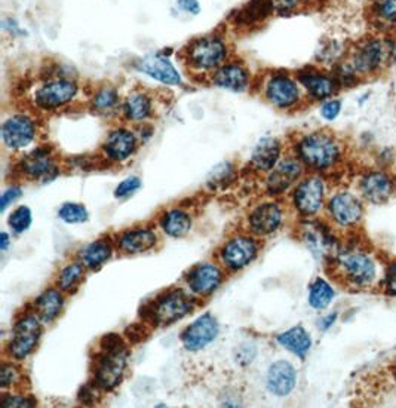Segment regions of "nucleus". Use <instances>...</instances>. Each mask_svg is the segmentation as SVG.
Listing matches in <instances>:
<instances>
[{
	"label": "nucleus",
	"mask_w": 396,
	"mask_h": 408,
	"mask_svg": "<svg viewBox=\"0 0 396 408\" xmlns=\"http://www.w3.org/2000/svg\"><path fill=\"white\" fill-rule=\"evenodd\" d=\"M362 194L372 203L386 202L392 194V183L388 175L372 173L362 180Z\"/></svg>",
	"instance_id": "28"
},
{
	"label": "nucleus",
	"mask_w": 396,
	"mask_h": 408,
	"mask_svg": "<svg viewBox=\"0 0 396 408\" xmlns=\"http://www.w3.org/2000/svg\"><path fill=\"white\" fill-rule=\"evenodd\" d=\"M79 94V85L70 76H49L36 89L35 106L43 111H55L70 104Z\"/></svg>",
	"instance_id": "4"
},
{
	"label": "nucleus",
	"mask_w": 396,
	"mask_h": 408,
	"mask_svg": "<svg viewBox=\"0 0 396 408\" xmlns=\"http://www.w3.org/2000/svg\"><path fill=\"white\" fill-rule=\"evenodd\" d=\"M219 330V322L212 315H202L200 318L186 328L183 336H181V342L190 352H198V350L209 346L217 338Z\"/></svg>",
	"instance_id": "15"
},
{
	"label": "nucleus",
	"mask_w": 396,
	"mask_h": 408,
	"mask_svg": "<svg viewBox=\"0 0 396 408\" xmlns=\"http://www.w3.org/2000/svg\"><path fill=\"white\" fill-rule=\"evenodd\" d=\"M263 93L269 103L280 110L296 107L301 98L299 82L284 72L271 73L264 82Z\"/></svg>",
	"instance_id": "6"
},
{
	"label": "nucleus",
	"mask_w": 396,
	"mask_h": 408,
	"mask_svg": "<svg viewBox=\"0 0 396 408\" xmlns=\"http://www.w3.org/2000/svg\"><path fill=\"white\" fill-rule=\"evenodd\" d=\"M141 187V181L138 177H128L127 180H123L122 183L116 187L115 196L122 199V198H128L132 194H135L138 189Z\"/></svg>",
	"instance_id": "43"
},
{
	"label": "nucleus",
	"mask_w": 396,
	"mask_h": 408,
	"mask_svg": "<svg viewBox=\"0 0 396 408\" xmlns=\"http://www.w3.org/2000/svg\"><path fill=\"white\" fill-rule=\"evenodd\" d=\"M84 278V265L72 263L65 266L58 276V287L64 291H72Z\"/></svg>",
	"instance_id": "38"
},
{
	"label": "nucleus",
	"mask_w": 396,
	"mask_h": 408,
	"mask_svg": "<svg viewBox=\"0 0 396 408\" xmlns=\"http://www.w3.org/2000/svg\"><path fill=\"white\" fill-rule=\"evenodd\" d=\"M60 219L69 224H76V223H84L88 220V211L81 203H73V202H67L60 208L58 211Z\"/></svg>",
	"instance_id": "39"
},
{
	"label": "nucleus",
	"mask_w": 396,
	"mask_h": 408,
	"mask_svg": "<svg viewBox=\"0 0 396 408\" xmlns=\"http://www.w3.org/2000/svg\"><path fill=\"white\" fill-rule=\"evenodd\" d=\"M111 254L113 248L107 241H97L85 246L79 256H81V260L85 266L90 269H97L100 266H103L106 262H109Z\"/></svg>",
	"instance_id": "33"
},
{
	"label": "nucleus",
	"mask_w": 396,
	"mask_h": 408,
	"mask_svg": "<svg viewBox=\"0 0 396 408\" xmlns=\"http://www.w3.org/2000/svg\"><path fill=\"white\" fill-rule=\"evenodd\" d=\"M35 306H36V312L40 321L48 324V322H52L56 316L60 315L64 306V300L60 291L48 290L43 294H40L38 300L35 301Z\"/></svg>",
	"instance_id": "30"
},
{
	"label": "nucleus",
	"mask_w": 396,
	"mask_h": 408,
	"mask_svg": "<svg viewBox=\"0 0 396 408\" xmlns=\"http://www.w3.org/2000/svg\"><path fill=\"white\" fill-rule=\"evenodd\" d=\"M386 287H388V291L392 294V296H396V263H393L388 270Z\"/></svg>",
	"instance_id": "50"
},
{
	"label": "nucleus",
	"mask_w": 396,
	"mask_h": 408,
	"mask_svg": "<svg viewBox=\"0 0 396 408\" xmlns=\"http://www.w3.org/2000/svg\"><path fill=\"white\" fill-rule=\"evenodd\" d=\"M42 334L40 318L38 315H27L15 327L8 346L9 355L15 359H26L39 343Z\"/></svg>",
	"instance_id": "9"
},
{
	"label": "nucleus",
	"mask_w": 396,
	"mask_h": 408,
	"mask_svg": "<svg viewBox=\"0 0 396 408\" xmlns=\"http://www.w3.org/2000/svg\"><path fill=\"white\" fill-rule=\"evenodd\" d=\"M282 223V211L276 203H263L250 215L251 229L257 235L274 233Z\"/></svg>",
	"instance_id": "25"
},
{
	"label": "nucleus",
	"mask_w": 396,
	"mask_h": 408,
	"mask_svg": "<svg viewBox=\"0 0 396 408\" xmlns=\"http://www.w3.org/2000/svg\"><path fill=\"white\" fill-rule=\"evenodd\" d=\"M175 8L186 15L198 17L202 13V6L199 0H175Z\"/></svg>",
	"instance_id": "44"
},
{
	"label": "nucleus",
	"mask_w": 396,
	"mask_h": 408,
	"mask_svg": "<svg viewBox=\"0 0 396 408\" xmlns=\"http://www.w3.org/2000/svg\"><path fill=\"white\" fill-rule=\"evenodd\" d=\"M337 267L349 284L368 287L376 278V265L362 251H344L337 257Z\"/></svg>",
	"instance_id": "7"
},
{
	"label": "nucleus",
	"mask_w": 396,
	"mask_h": 408,
	"mask_svg": "<svg viewBox=\"0 0 396 408\" xmlns=\"http://www.w3.org/2000/svg\"><path fill=\"white\" fill-rule=\"evenodd\" d=\"M138 147L137 134L128 128L111 130L101 146L104 156L113 162L128 161Z\"/></svg>",
	"instance_id": "16"
},
{
	"label": "nucleus",
	"mask_w": 396,
	"mask_h": 408,
	"mask_svg": "<svg viewBox=\"0 0 396 408\" xmlns=\"http://www.w3.org/2000/svg\"><path fill=\"white\" fill-rule=\"evenodd\" d=\"M299 159L312 169H326L335 165L342 156L340 143L325 131H313L296 146Z\"/></svg>",
	"instance_id": "3"
},
{
	"label": "nucleus",
	"mask_w": 396,
	"mask_h": 408,
	"mask_svg": "<svg viewBox=\"0 0 396 408\" xmlns=\"http://www.w3.org/2000/svg\"><path fill=\"white\" fill-rule=\"evenodd\" d=\"M123 118L134 123H141L153 115V101L149 94L143 91L131 93L122 104Z\"/></svg>",
	"instance_id": "26"
},
{
	"label": "nucleus",
	"mask_w": 396,
	"mask_h": 408,
	"mask_svg": "<svg viewBox=\"0 0 396 408\" xmlns=\"http://www.w3.org/2000/svg\"><path fill=\"white\" fill-rule=\"evenodd\" d=\"M330 212L340 226H354L362 217V205L354 195L338 194L330 202Z\"/></svg>",
	"instance_id": "24"
},
{
	"label": "nucleus",
	"mask_w": 396,
	"mask_h": 408,
	"mask_svg": "<svg viewBox=\"0 0 396 408\" xmlns=\"http://www.w3.org/2000/svg\"><path fill=\"white\" fill-rule=\"evenodd\" d=\"M257 242L251 240V237L236 236L224 245L221 258L224 265L232 270H239L253 262L257 256Z\"/></svg>",
	"instance_id": "19"
},
{
	"label": "nucleus",
	"mask_w": 396,
	"mask_h": 408,
	"mask_svg": "<svg viewBox=\"0 0 396 408\" xmlns=\"http://www.w3.org/2000/svg\"><path fill=\"white\" fill-rule=\"evenodd\" d=\"M325 195L324 181L319 177L303 180L294 194V203L303 215H313L322 207Z\"/></svg>",
	"instance_id": "17"
},
{
	"label": "nucleus",
	"mask_w": 396,
	"mask_h": 408,
	"mask_svg": "<svg viewBox=\"0 0 396 408\" xmlns=\"http://www.w3.org/2000/svg\"><path fill=\"white\" fill-rule=\"evenodd\" d=\"M297 81L300 85L306 89V93L313 100H328L331 98L338 89V82L335 77L321 70L315 69H304L299 72Z\"/></svg>",
	"instance_id": "18"
},
{
	"label": "nucleus",
	"mask_w": 396,
	"mask_h": 408,
	"mask_svg": "<svg viewBox=\"0 0 396 408\" xmlns=\"http://www.w3.org/2000/svg\"><path fill=\"white\" fill-rule=\"evenodd\" d=\"M350 63L359 74L376 72L383 64L396 63V43L389 39H370L355 48Z\"/></svg>",
	"instance_id": "5"
},
{
	"label": "nucleus",
	"mask_w": 396,
	"mask_h": 408,
	"mask_svg": "<svg viewBox=\"0 0 396 408\" xmlns=\"http://www.w3.org/2000/svg\"><path fill=\"white\" fill-rule=\"evenodd\" d=\"M344 55V48L340 42L328 40L316 52V60L324 64H337L340 63Z\"/></svg>",
	"instance_id": "37"
},
{
	"label": "nucleus",
	"mask_w": 396,
	"mask_h": 408,
	"mask_svg": "<svg viewBox=\"0 0 396 408\" xmlns=\"http://www.w3.org/2000/svg\"><path fill=\"white\" fill-rule=\"evenodd\" d=\"M372 17L377 24L395 26L396 24V0H372Z\"/></svg>",
	"instance_id": "36"
},
{
	"label": "nucleus",
	"mask_w": 396,
	"mask_h": 408,
	"mask_svg": "<svg viewBox=\"0 0 396 408\" xmlns=\"http://www.w3.org/2000/svg\"><path fill=\"white\" fill-rule=\"evenodd\" d=\"M223 281L221 270L209 263H203L190 270L187 275V284L190 290L199 296H208L216 291Z\"/></svg>",
	"instance_id": "22"
},
{
	"label": "nucleus",
	"mask_w": 396,
	"mask_h": 408,
	"mask_svg": "<svg viewBox=\"0 0 396 408\" xmlns=\"http://www.w3.org/2000/svg\"><path fill=\"white\" fill-rule=\"evenodd\" d=\"M161 228L168 236L183 237L191 229V219L184 211L173 210L164 214V217L161 219Z\"/></svg>",
	"instance_id": "32"
},
{
	"label": "nucleus",
	"mask_w": 396,
	"mask_h": 408,
	"mask_svg": "<svg viewBox=\"0 0 396 408\" xmlns=\"http://www.w3.org/2000/svg\"><path fill=\"white\" fill-rule=\"evenodd\" d=\"M271 3H274L275 15L279 17H288L296 14L304 5L303 0H271Z\"/></svg>",
	"instance_id": "41"
},
{
	"label": "nucleus",
	"mask_w": 396,
	"mask_h": 408,
	"mask_svg": "<svg viewBox=\"0 0 396 408\" xmlns=\"http://www.w3.org/2000/svg\"><path fill=\"white\" fill-rule=\"evenodd\" d=\"M301 174V164L294 157H285L271 169L267 178V190L270 195L285 191Z\"/></svg>",
	"instance_id": "21"
},
{
	"label": "nucleus",
	"mask_w": 396,
	"mask_h": 408,
	"mask_svg": "<svg viewBox=\"0 0 396 408\" xmlns=\"http://www.w3.org/2000/svg\"><path fill=\"white\" fill-rule=\"evenodd\" d=\"M19 379V372L17 370V367L14 366H3L2 367V374H0V384H2V388H9L13 386V384Z\"/></svg>",
	"instance_id": "46"
},
{
	"label": "nucleus",
	"mask_w": 396,
	"mask_h": 408,
	"mask_svg": "<svg viewBox=\"0 0 396 408\" xmlns=\"http://www.w3.org/2000/svg\"><path fill=\"white\" fill-rule=\"evenodd\" d=\"M0 27H2V31L10 38L27 36V31L21 27L19 21L14 17H3L2 21H0Z\"/></svg>",
	"instance_id": "42"
},
{
	"label": "nucleus",
	"mask_w": 396,
	"mask_h": 408,
	"mask_svg": "<svg viewBox=\"0 0 396 408\" xmlns=\"http://www.w3.org/2000/svg\"><path fill=\"white\" fill-rule=\"evenodd\" d=\"M335 320H337V313H331V315H328L326 318H324L322 321H321V324H319V327L322 328V330H328V328H330L334 322H335Z\"/></svg>",
	"instance_id": "51"
},
{
	"label": "nucleus",
	"mask_w": 396,
	"mask_h": 408,
	"mask_svg": "<svg viewBox=\"0 0 396 408\" xmlns=\"http://www.w3.org/2000/svg\"><path fill=\"white\" fill-rule=\"evenodd\" d=\"M190 70L196 73H212L230 56V45L223 35L211 33L191 39L181 52Z\"/></svg>",
	"instance_id": "1"
},
{
	"label": "nucleus",
	"mask_w": 396,
	"mask_h": 408,
	"mask_svg": "<svg viewBox=\"0 0 396 408\" xmlns=\"http://www.w3.org/2000/svg\"><path fill=\"white\" fill-rule=\"evenodd\" d=\"M334 299V290L330 284H326L324 279H316L309 292V303L313 309L321 311L325 309Z\"/></svg>",
	"instance_id": "35"
},
{
	"label": "nucleus",
	"mask_w": 396,
	"mask_h": 408,
	"mask_svg": "<svg viewBox=\"0 0 396 408\" xmlns=\"http://www.w3.org/2000/svg\"><path fill=\"white\" fill-rule=\"evenodd\" d=\"M2 405L3 407H19V408H24V407H35L36 405V400L29 398V396H5L2 400Z\"/></svg>",
	"instance_id": "47"
},
{
	"label": "nucleus",
	"mask_w": 396,
	"mask_h": 408,
	"mask_svg": "<svg viewBox=\"0 0 396 408\" xmlns=\"http://www.w3.org/2000/svg\"><path fill=\"white\" fill-rule=\"evenodd\" d=\"M267 389L276 396L290 395L297 384V372L288 361H278L271 364L267 377H266Z\"/></svg>",
	"instance_id": "20"
},
{
	"label": "nucleus",
	"mask_w": 396,
	"mask_h": 408,
	"mask_svg": "<svg viewBox=\"0 0 396 408\" xmlns=\"http://www.w3.org/2000/svg\"><path fill=\"white\" fill-rule=\"evenodd\" d=\"M0 135H2L3 146L8 147V149L22 150L36 140V135H38L36 122L30 116L18 113V115L9 116L2 123Z\"/></svg>",
	"instance_id": "11"
},
{
	"label": "nucleus",
	"mask_w": 396,
	"mask_h": 408,
	"mask_svg": "<svg viewBox=\"0 0 396 408\" xmlns=\"http://www.w3.org/2000/svg\"><path fill=\"white\" fill-rule=\"evenodd\" d=\"M21 196V189L19 187H10L5 190V194L2 195V199H0V205H2V211L8 208L9 203H13L15 199Z\"/></svg>",
	"instance_id": "49"
},
{
	"label": "nucleus",
	"mask_w": 396,
	"mask_h": 408,
	"mask_svg": "<svg viewBox=\"0 0 396 408\" xmlns=\"http://www.w3.org/2000/svg\"><path fill=\"white\" fill-rule=\"evenodd\" d=\"M304 237H306L308 245L312 248V251L315 254L326 256L330 254L335 246L334 236L330 233V230L322 228L321 224H308Z\"/></svg>",
	"instance_id": "31"
},
{
	"label": "nucleus",
	"mask_w": 396,
	"mask_h": 408,
	"mask_svg": "<svg viewBox=\"0 0 396 408\" xmlns=\"http://www.w3.org/2000/svg\"><path fill=\"white\" fill-rule=\"evenodd\" d=\"M278 342L282 347L288 349L290 352L300 358L306 356L312 347V338L303 327H294L291 330L278 336Z\"/></svg>",
	"instance_id": "29"
},
{
	"label": "nucleus",
	"mask_w": 396,
	"mask_h": 408,
	"mask_svg": "<svg viewBox=\"0 0 396 408\" xmlns=\"http://www.w3.org/2000/svg\"><path fill=\"white\" fill-rule=\"evenodd\" d=\"M0 242H2V251H6L8 249V245H9V236L6 233H2V236H0Z\"/></svg>",
	"instance_id": "52"
},
{
	"label": "nucleus",
	"mask_w": 396,
	"mask_h": 408,
	"mask_svg": "<svg viewBox=\"0 0 396 408\" xmlns=\"http://www.w3.org/2000/svg\"><path fill=\"white\" fill-rule=\"evenodd\" d=\"M135 70L166 86H180L183 76L165 52L147 54L134 63Z\"/></svg>",
	"instance_id": "8"
},
{
	"label": "nucleus",
	"mask_w": 396,
	"mask_h": 408,
	"mask_svg": "<svg viewBox=\"0 0 396 408\" xmlns=\"http://www.w3.org/2000/svg\"><path fill=\"white\" fill-rule=\"evenodd\" d=\"M147 312L156 325H171L191 312V301L184 292L171 291L153 301Z\"/></svg>",
	"instance_id": "10"
},
{
	"label": "nucleus",
	"mask_w": 396,
	"mask_h": 408,
	"mask_svg": "<svg viewBox=\"0 0 396 408\" xmlns=\"http://www.w3.org/2000/svg\"><path fill=\"white\" fill-rule=\"evenodd\" d=\"M31 224V211L27 207H19L17 208L9 217V226L10 229L17 233L26 232Z\"/></svg>",
	"instance_id": "40"
},
{
	"label": "nucleus",
	"mask_w": 396,
	"mask_h": 408,
	"mask_svg": "<svg viewBox=\"0 0 396 408\" xmlns=\"http://www.w3.org/2000/svg\"><path fill=\"white\" fill-rule=\"evenodd\" d=\"M119 104V93L115 86L104 85L95 91L90 98V107L98 113H109L115 110Z\"/></svg>",
	"instance_id": "34"
},
{
	"label": "nucleus",
	"mask_w": 396,
	"mask_h": 408,
	"mask_svg": "<svg viewBox=\"0 0 396 408\" xmlns=\"http://www.w3.org/2000/svg\"><path fill=\"white\" fill-rule=\"evenodd\" d=\"M280 153L282 146L278 139L263 137L253 149L251 165L260 173H270L278 165Z\"/></svg>",
	"instance_id": "23"
},
{
	"label": "nucleus",
	"mask_w": 396,
	"mask_h": 408,
	"mask_svg": "<svg viewBox=\"0 0 396 408\" xmlns=\"http://www.w3.org/2000/svg\"><path fill=\"white\" fill-rule=\"evenodd\" d=\"M342 111V103L338 100H326L321 107V115L326 120H334Z\"/></svg>",
	"instance_id": "45"
},
{
	"label": "nucleus",
	"mask_w": 396,
	"mask_h": 408,
	"mask_svg": "<svg viewBox=\"0 0 396 408\" xmlns=\"http://www.w3.org/2000/svg\"><path fill=\"white\" fill-rule=\"evenodd\" d=\"M101 349H103V352L95 362L94 382L101 391H111L123 379L128 361V350L123 345L122 338L116 334L103 337Z\"/></svg>",
	"instance_id": "2"
},
{
	"label": "nucleus",
	"mask_w": 396,
	"mask_h": 408,
	"mask_svg": "<svg viewBox=\"0 0 396 408\" xmlns=\"http://www.w3.org/2000/svg\"><path fill=\"white\" fill-rule=\"evenodd\" d=\"M303 2H304V3H309V2H312V0H303Z\"/></svg>",
	"instance_id": "53"
},
{
	"label": "nucleus",
	"mask_w": 396,
	"mask_h": 408,
	"mask_svg": "<svg viewBox=\"0 0 396 408\" xmlns=\"http://www.w3.org/2000/svg\"><path fill=\"white\" fill-rule=\"evenodd\" d=\"M118 244L123 253L140 254L156 245V235L150 229H134L122 233Z\"/></svg>",
	"instance_id": "27"
},
{
	"label": "nucleus",
	"mask_w": 396,
	"mask_h": 408,
	"mask_svg": "<svg viewBox=\"0 0 396 408\" xmlns=\"http://www.w3.org/2000/svg\"><path fill=\"white\" fill-rule=\"evenodd\" d=\"M19 171L35 180H54L58 175V168L54 161L52 149L48 146H40L21 157L18 164Z\"/></svg>",
	"instance_id": "13"
},
{
	"label": "nucleus",
	"mask_w": 396,
	"mask_h": 408,
	"mask_svg": "<svg viewBox=\"0 0 396 408\" xmlns=\"http://www.w3.org/2000/svg\"><path fill=\"white\" fill-rule=\"evenodd\" d=\"M271 15H275L271 0H246L229 15V21L236 29L251 30L263 26Z\"/></svg>",
	"instance_id": "12"
},
{
	"label": "nucleus",
	"mask_w": 396,
	"mask_h": 408,
	"mask_svg": "<svg viewBox=\"0 0 396 408\" xmlns=\"http://www.w3.org/2000/svg\"><path fill=\"white\" fill-rule=\"evenodd\" d=\"M211 82L232 93H244L251 85V73L242 61H225L211 74Z\"/></svg>",
	"instance_id": "14"
},
{
	"label": "nucleus",
	"mask_w": 396,
	"mask_h": 408,
	"mask_svg": "<svg viewBox=\"0 0 396 408\" xmlns=\"http://www.w3.org/2000/svg\"><path fill=\"white\" fill-rule=\"evenodd\" d=\"M254 358H255V349L253 346H242L237 349L236 362L237 364H241L242 367L250 366Z\"/></svg>",
	"instance_id": "48"
}]
</instances>
